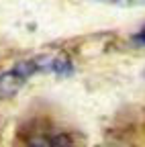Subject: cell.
Returning a JSON list of instances; mask_svg holds the SVG:
<instances>
[{
	"mask_svg": "<svg viewBox=\"0 0 145 147\" xmlns=\"http://www.w3.org/2000/svg\"><path fill=\"white\" fill-rule=\"evenodd\" d=\"M37 74H51L57 78H67L74 74V63L65 53L59 51H45L41 55L19 61L8 71L0 74V98H12Z\"/></svg>",
	"mask_w": 145,
	"mask_h": 147,
	"instance_id": "cell-1",
	"label": "cell"
},
{
	"mask_svg": "<svg viewBox=\"0 0 145 147\" xmlns=\"http://www.w3.org/2000/svg\"><path fill=\"white\" fill-rule=\"evenodd\" d=\"M25 147H76V143L65 131H55L45 125H39L37 129L27 133Z\"/></svg>",
	"mask_w": 145,
	"mask_h": 147,
	"instance_id": "cell-2",
	"label": "cell"
},
{
	"mask_svg": "<svg viewBox=\"0 0 145 147\" xmlns=\"http://www.w3.org/2000/svg\"><path fill=\"white\" fill-rule=\"evenodd\" d=\"M102 4H111V6H121V8H133V6H143L145 0H96Z\"/></svg>",
	"mask_w": 145,
	"mask_h": 147,
	"instance_id": "cell-3",
	"label": "cell"
},
{
	"mask_svg": "<svg viewBox=\"0 0 145 147\" xmlns=\"http://www.w3.org/2000/svg\"><path fill=\"white\" fill-rule=\"evenodd\" d=\"M135 43H139V45H145V25L141 27V31L135 35Z\"/></svg>",
	"mask_w": 145,
	"mask_h": 147,
	"instance_id": "cell-4",
	"label": "cell"
},
{
	"mask_svg": "<svg viewBox=\"0 0 145 147\" xmlns=\"http://www.w3.org/2000/svg\"><path fill=\"white\" fill-rule=\"evenodd\" d=\"M96 147H127L123 143H102V145H96Z\"/></svg>",
	"mask_w": 145,
	"mask_h": 147,
	"instance_id": "cell-5",
	"label": "cell"
},
{
	"mask_svg": "<svg viewBox=\"0 0 145 147\" xmlns=\"http://www.w3.org/2000/svg\"><path fill=\"white\" fill-rule=\"evenodd\" d=\"M143 76H145V74H143Z\"/></svg>",
	"mask_w": 145,
	"mask_h": 147,
	"instance_id": "cell-6",
	"label": "cell"
}]
</instances>
